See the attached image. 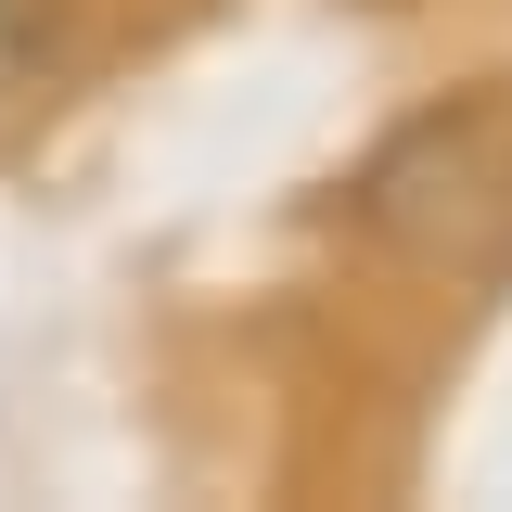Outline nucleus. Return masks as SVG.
<instances>
[{
	"mask_svg": "<svg viewBox=\"0 0 512 512\" xmlns=\"http://www.w3.org/2000/svg\"><path fill=\"white\" fill-rule=\"evenodd\" d=\"M346 205L372 244L423 256V269H512V90H461V103H423L410 128H384Z\"/></svg>",
	"mask_w": 512,
	"mask_h": 512,
	"instance_id": "1",
	"label": "nucleus"
},
{
	"mask_svg": "<svg viewBox=\"0 0 512 512\" xmlns=\"http://www.w3.org/2000/svg\"><path fill=\"white\" fill-rule=\"evenodd\" d=\"M64 39H77V13H64V0H0V103H13V90H39V77L64 64Z\"/></svg>",
	"mask_w": 512,
	"mask_h": 512,
	"instance_id": "2",
	"label": "nucleus"
}]
</instances>
